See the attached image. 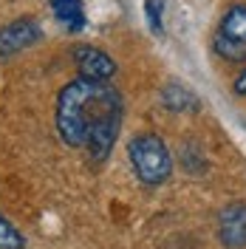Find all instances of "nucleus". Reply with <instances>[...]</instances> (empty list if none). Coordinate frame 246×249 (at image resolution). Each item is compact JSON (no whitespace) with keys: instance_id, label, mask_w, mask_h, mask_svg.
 Here are the masks:
<instances>
[{"instance_id":"obj_2","label":"nucleus","mask_w":246,"mask_h":249,"mask_svg":"<svg viewBox=\"0 0 246 249\" xmlns=\"http://www.w3.org/2000/svg\"><path fill=\"white\" fill-rule=\"evenodd\" d=\"M127 161L144 187H161L173 176V153L158 133H136L127 142Z\"/></svg>"},{"instance_id":"obj_6","label":"nucleus","mask_w":246,"mask_h":249,"mask_svg":"<svg viewBox=\"0 0 246 249\" xmlns=\"http://www.w3.org/2000/svg\"><path fill=\"white\" fill-rule=\"evenodd\" d=\"M218 241L224 249H246V201H229L218 213Z\"/></svg>"},{"instance_id":"obj_3","label":"nucleus","mask_w":246,"mask_h":249,"mask_svg":"<svg viewBox=\"0 0 246 249\" xmlns=\"http://www.w3.org/2000/svg\"><path fill=\"white\" fill-rule=\"evenodd\" d=\"M212 51L227 62H246V3H232L218 17Z\"/></svg>"},{"instance_id":"obj_5","label":"nucleus","mask_w":246,"mask_h":249,"mask_svg":"<svg viewBox=\"0 0 246 249\" xmlns=\"http://www.w3.org/2000/svg\"><path fill=\"white\" fill-rule=\"evenodd\" d=\"M71 57H74V65H77L79 77H88V79H113L116 77V60L110 57L105 48L82 43V46H74Z\"/></svg>"},{"instance_id":"obj_9","label":"nucleus","mask_w":246,"mask_h":249,"mask_svg":"<svg viewBox=\"0 0 246 249\" xmlns=\"http://www.w3.org/2000/svg\"><path fill=\"white\" fill-rule=\"evenodd\" d=\"M26 235L12 224V218L0 210V249H26Z\"/></svg>"},{"instance_id":"obj_11","label":"nucleus","mask_w":246,"mask_h":249,"mask_svg":"<svg viewBox=\"0 0 246 249\" xmlns=\"http://www.w3.org/2000/svg\"><path fill=\"white\" fill-rule=\"evenodd\" d=\"M232 91L238 93V96H246V68L235 79H232Z\"/></svg>"},{"instance_id":"obj_8","label":"nucleus","mask_w":246,"mask_h":249,"mask_svg":"<svg viewBox=\"0 0 246 249\" xmlns=\"http://www.w3.org/2000/svg\"><path fill=\"white\" fill-rule=\"evenodd\" d=\"M51 12H54V17L60 20L65 29L74 31V34L85 31V26H88L82 0H51Z\"/></svg>"},{"instance_id":"obj_4","label":"nucleus","mask_w":246,"mask_h":249,"mask_svg":"<svg viewBox=\"0 0 246 249\" xmlns=\"http://www.w3.org/2000/svg\"><path fill=\"white\" fill-rule=\"evenodd\" d=\"M46 29L37 17H17L0 26V60H12L20 51H29L37 43H43Z\"/></svg>"},{"instance_id":"obj_10","label":"nucleus","mask_w":246,"mask_h":249,"mask_svg":"<svg viewBox=\"0 0 246 249\" xmlns=\"http://www.w3.org/2000/svg\"><path fill=\"white\" fill-rule=\"evenodd\" d=\"M164 3L167 0H144V20L153 34H164Z\"/></svg>"},{"instance_id":"obj_7","label":"nucleus","mask_w":246,"mask_h":249,"mask_svg":"<svg viewBox=\"0 0 246 249\" xmlns=\"http://www.w3.org/2000/svg\"><path fill=\"white\" fill-rule=\"evenodd\" d=\"M158 96H161V105H164L170 113H198L201 110V99L190 91L187 85L176 82V79H170L167 85L161 88Z\"/></svg>"},{"instance_id":"obj_1","label":"nucleus","mask_w":246,"mask_h":249,"mask_svg":"<svg viewBox=\"0 0 246 249\" xmlns=\"http://www.w3.org/2000/svg\"><path fill=\"white\" fill-rule=\"evenodd\" d=\"M124 119V99L113 79L77 77L62 85L54 105L57 136L88 159L105 161L113 153Z\"/></svg>"}]
</instances>
